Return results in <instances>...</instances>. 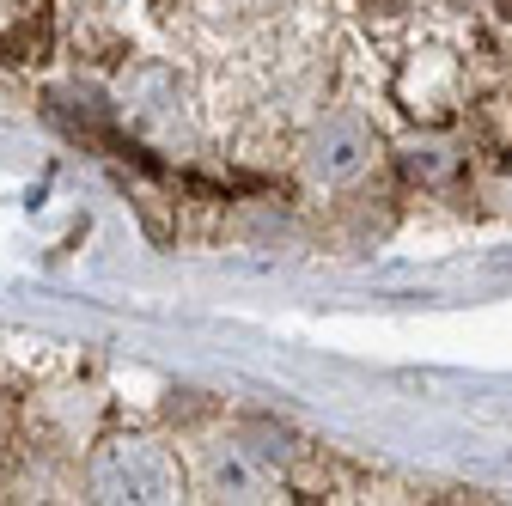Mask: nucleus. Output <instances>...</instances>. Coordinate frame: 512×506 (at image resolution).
Listing matches in <instances>:
<instances>
[{
  "instance_id": "nucleus-1",
  "label": "nucleus",
  "mask_w": 512,
  "mask_h": 506,
  "mask_svg": "<svg viewBox=\"0 0 512 506\" xmlns=\"http://www.w3.org/2000/svg\"><path fill=\"white\" fill-rule=\"evenodd\" d=\"M214 415V403H189V391H171V403H165V421H208Z\"/></svg>"
},
{
  "instance_id": "nucleus-2",
  "label": "nucleus",
  "mask_w": 512,
  "mask_h": 506,
  "mask_svg": "<svg viewBox=\"0 0 512 506\" xmlns=\"http://www.w3.org/2000/svg\"><path fill=\"white\" fill-rule=\"evenodd\" d=\"M494 13H500V19H506V25H512V0H494Z\"/></svg>"
}]
</instances>
